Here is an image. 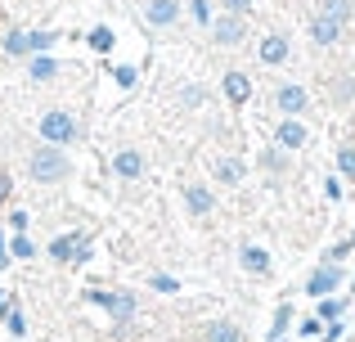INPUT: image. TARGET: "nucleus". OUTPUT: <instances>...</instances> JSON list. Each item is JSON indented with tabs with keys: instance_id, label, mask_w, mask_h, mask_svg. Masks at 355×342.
Masks as SVG:
<instances>
[{
	"instance_id": "nucleus-20",
	"label": "nucleus",
	"mask_w": 355,
	"mask_h": 342,
	"mask_svg": "<svg viewBox=\"0 0 355 342\" xmlns=\"http://www.w3.org/2000/svg\"><path fill=\"white\" fill-rule=\"evenodd\" d=\"M86 45H90L95 54H113V45H117V32H113L108 23H99V27H90V32H86Z\"/></svg>"
},
{
	"instance_id": "nucleus-41",
	"label": "nucleus",
	"mask_w": 355,
	"mask_h": 342,
	"mask_svg": "<svg viewBox=\"0 0 355 342\" xmlns=\"http://www.w3.org/2000/svg\"><path fill=\"white\" fill-rule=\"evenodd\" d=\"M14 307H18V302H14V298H9V293H5V289H0V320H5V316H9V311H14Z\"/></svg>"
},
{
	"instance_id": "nucleus-31",
	"label": "nucleus",
	"mask_w": 355,
	"mask_h": 342,
	"mask_svg": "<svg viewBox=\"0 0 355 342\" xmlns=\"http://www.w3.org/2000/svg\"><path fill=\"white\" fill-rule=\"evenodd\" d=\"M5 329H9V338H27V316L14 307V311L5 316Z\"/></svg>"
},
{
	"instance_id": "nucleus-42",
	"label": "nucleus",
	"mask_w": 355,
	"mask_h": 342,
	"mask_svg": "<svg viewBox=\"0 0 355 342\" xmlns=\"http://www.w3.org/2000/svg\"><path fill=\"white\" fill-rule=\"evenodd\" d=\"M351 293H355V280H351Z\"/></svg>"
},
{
	"instance_id": "nucleus-24",
	"label": "nucleus",
	"mask_w": 355,
	"mask_h": 342,
	"mask_svg": "<svg viewBox=\"0 0 355 342\" xmlns=\"http://www.w3.org/2000/svg\"><path fill=\"white\" fill-rule=\"evenodd\" d=\"M189 18L198 27H211V18H216V0H189Z\"/></svg>"
},
{
	"instance_id": "nucleus-34",
	"label": "nucleus",
	"mask_w": 355,
	"mask_h": 342,
	"mask_svg": "<svg viewBox=\"0 0 355 342\" xmlns=\"http://www.w3.org/2000/svg\"><path fill=\"white\" fill-rule=\"evenodd\" d=\"M9 230H14V234H27V230H32V216H27V212H9Z\"/></svg>"
},
{
	"instance_id": "nucleus-28",
	"label": "nucleus",
	"mask_w": 355,
	"mask_h": 342,
	"mask_svg": "<svg viewBox=\"0 0 355 342\" xmlns=\"http://www.w3.org/2000/svg\"><path fill=\"white\" fill-rule=\"evenodd\" d=\"M342 311H347V298H333V293H329V298H320V311H315V316H320V320H338Z\"/></svg>"
},
{
	"instance_id": "nucleus-36",
	"label": "nucleus",
	"mask_w": 355,
	"mask_h": 342,
	"mask_svg": "<svg viewBox=\"0 0 355 342\" xmlns=\"http://www.w3.org/2000/svg\"><path fill=\"white\" fill-rule=\"evenodd\" d=\"M9 194H14V176H9V171H0V207L9 203Z\"/></svg>"
},
{
	"instance_id": "nucleus-7",
	"label": "nucleus",
	"mask_w": 355,
	"mask_h": 342,
	"mask_svg": "<svg viewBox=\"0 0 355 342\" xmlns=\"http://www.w3.org/2000/svg\"><path fill=\"white\" fill-rule=\"evenodd\" d=\"M306 32H311V45H320V50H333V45L347 36V23H338V18L324 14V9H315V14L306 18Z\"/></svg>"
},
{
	"instance_id": "nucleus-4",
	"label": "nucleus",
	"mask_w": 355,
	"mask_h": 342,
	"mask_svg": "<svg viewBox=\"0 0 355 342\" xmlns=\"http://www.w3.org/2000/svg\"><path fill=\"white\" fill-rule=\"evenodd\" d=\"M86 302H95V307L104 311L113 325H117V320H135L139 316V298L130 289H90Z\"/></svg>"
},
{
	"instance_id": "nucleus-33",
	"label": "nucleus",
	"mask_w": 355,
	"mask_h": 342,
	"mask_svg": "<svg viewBox=\"0 0 355 342\" xmlns=\"http://www.w3.org/2000/svg\"><path fill=\"white\" fill-rule=\"evenodd\" d=\"M216 5L225 9V14H243V18H248V14H252V5H257V0H216Z\"/></svg>"
},
{
	"instance_id": "nucleus-1",
	"label": "nucleus",
	"mask_w": 355,
	"mask_h": 342,
	"mask_svg": "<svg viewBox=\"0 0 355 342\" xmlns=\"http://www.w3.org/2000/svg\"><path fill=\"white\" fill-rule=\"evenodd\" d=\"M27 176H32L36 185H63V180H72V158H68V149L41 140L32 153H27Z\"/></svg>"
},
{
	"instance_id": "nucleus-19",
	"label": "nucleus",
	"mask_w": 355,
	"mask_h": 342,
	"mask_svg": "<svg viewBox=\"0 0 355 342\" xmlns=\"http://www.w3.org/2000/svg\"><path fill=\"white\" fill-rule=\"evenodd\" d=\"M0 50H5V59H27V54H32L27 32H23V27H9V32L0 36Z\"/></svg>"
},
{
	"instance_id": "nucleus-27",
	"label": "nucleus",
	"mask_w": 355,
	"mask_h": 342,
	"mask_svg": "<svg viewBox=\"0 0 355 342\" xmlns=\"http://www.w3.org/2000/svg\"><path fill=\"white\" fill-rule=\"evenodd\" d=\"M9 257H18V262H32V257H36V243H32L27 234H14V239H9Z\"/></svg>"
},
{
	"instance_id": "nucleus-5",
	"label": "nucleus",
	"mask_w": 355,
	"mask_h": 342,
	"mask_svg": "<svg viewBox=\"0 0 355 342\" xmlns=\"http://www.w3.org/2000/svg\"><path fill=\"white\" fill-rule=\"evenodd\" d=\"M275 113L306 117V113H311V90H306L302 81H279V86H275Z\"/></svg>"
},
{
	"instance_id": "nucleus-30",
	"label": "nucleus",
	"mask_w": 355,
	"mask_h": 342,
	"mask_svg": "<svg viewBox=\"0 0 355 342\" xmlns=\"http://www.w3.org/2000/svg\"><path fill=\"white\" fill-rule=\"evenodd\" d=\"M338 171L347 176V180H355V144H342L338 149Z\"/></svg>"
},
{
	"instance_id": "nucleus-11",
	"label": "nucleus",
	"mask_w": 355,
	"mask_h": 342,
	"mask_svg": "<svg viewBox=\"0 0 355 342\" xmlns=\"http://www.w3.org/2000/svg\"><path fill=\"white\" fill-rule=\"evenodd\" d=\"M108 171H113L117 180H126V185H130V180H139V176L148 171V158H144L139 149H117L113 158H108Z\"/></svg>"
},
{
	"instance_id": "nucleus-40",
	"label": "nucleus",
	"mask_w": 355,
	"mask_h": 342,
	"mask_svg": "<svg viewBox=\"0 0 355 342\" xmlns=\"http://www.w3.org/2000/svg\"><path fill=\"white\" fill-rule=\"evenodd\" d=\"M9 262H14V257H9V239H5V230H0V271H5Z\"/></svg>"
},
{
	"instance_id": "nucleus-15",
	"label": "nucleus",
	"mask_w": 355,
	"mask_h": 342,
	"mask_svg": "<svg viewBox=\"0 0 355 342\" xmlns=\"http://www.w3.org/2000/svg\"><path fill=\"white\" fill-rule=\"evenodd\" d=\"M220 90H225V99L234 108H243L252 99V77H248V72H239V68H230L225 77H220Z\"/></svg>"
},
{
	"instance_id": "nucleus-13",
	"label": "nucleus",
	"mask_w": 355,
	"mask_h": 342,
	"mask_svg": "<svg viewBox=\"0 0 355 342\" xmlns=\"http://www.w3.org/2000/svg\"><path fill=\"white\" fill-rule=\"evenodd\" d=\"M275 144H279V149H288V153H297V149H306V144H311V131H306L302 117H279Z\"/></svg>"
},
{
	"instance_id": "nucleus-25",
	"label": "nucleus",
	"mask_w": 355,
	"mask_h": 342,
	"mask_svg": "<svg viewBox=\"0 0 355 342\" xmlns=\"http://www.w3.org/2000/svg\"><path fill=\"white\" fill-rule=\"evenodd\" d=\"M320 9H324V14H333L338 23H347V27H351V18H355V5H351V0H320Z\"/></svg>"
},
{
	"instance_id": "nucleus-39",
	"label": "nucleus",
	"mask_w": 355,
	"mask_h": 342,
	"mask_svg": "<svg viewBox=\"0 0 355 342\" xmlns=\"http://www.w3.org/2000/svg\"><path fill=\"white\" fill-rule=\"evenodd\" d=\"M324 194H329V198H333V203H338V198H342V180H338V176H329V180H324Z\"/></svg>"
},
{
	"instance_id": "nucleus-38",
	"label": "nucleus",
	"mask_w": 355,
	"mask_h": 342,
	"mask_svg": "<svg viewBox=\"0 0 355 342\" xmlns=\"http://www.w3.org/2000/svg\"><path fill=\"white\" fill-rule=\"evenodd\" d=\"M342 329H347L342 320H329V325H324V342H338V338H342Z\"/></svg>"
},
{
	"instance_id": "nucleus-26",
	"label": "nucleus",
	"mask_w": 355,
	"mask_h": 342,
	"mask_svg": "<svg viewBox=\"0 0 355 342\" xmlns=\"http://www.w3.org/2000/svg\"><path fill=\"white\" fill-rule=\"evenodd\" d=\"M288 325H293V307L288 302H279V311H275V325H270V342H279L288 334Z\"/></svg>"
},
{
	"instance_id": "nucleus-9",
	"label": "nucleus",
	"mask_w": 355,
	"mask_h": 342,
	"mask_svg": "<svg viewBox=\"0 0 355 342\" xmlns=\"http://www.w3.org/2000/svg\"><path fill=\"white\" fill-rule=\"evenodd\" d=\"M342 280H347V275H342V262H320L311 271V280H306V293L320 302V298H329V293H338Z\"/></svg>"
},
{
	"instance_id": "nucleus-8",
	"label": "nucleus",
	"mask_w": 355,
	"mask_h": 342,
	"mask_svg": "<svg viewBox=\"0 0 355 342\" xmlns=\"http://www.w3.org/2000/svg\"><path fill=\"white\" fill-rule=\"evenodd\" d=\"M184 14L180 0H144L139 5V18H144V27H153V32H166V27H175Z\"/></svg>"
},
{
	"instance_id": "nucleus-29",
	"label": "nucleus",
	"mask_w": 355,
	"mask_h": 342,
	"mask_svg": "<svg viewBox=\"0 0 355 342\" xmlns=\"http://www.w3.org/2000/svg\"><path fill=\"white\" fill-rule=\"evenodd\" d=\"M148 289H153V293H180V280L157 271V275H148Z\"/></svg>"
},
{
	"instance_id": "nucleus-14",
	"label": "nucleus",
	"mask_w": 355,
	"mask_h": 342,
	"mask_svg": "<svg viewBox=\"0 0 355 342\" xmlns=\"http://www.w3.org/2000/svg\"><path fill=\"white\" fill-rule=\"evenodd\" d=\"M63 63L54 59V54H27V81L32 86H50V81H59Z\"/></svg>"
},
{
	"instance_id": "nucleus-10",
	"label": "nucleus",
	"mask_w": 355,
	"mask_h": 342,
	"mask_svg": "<svg viewBox=\"0 0 355 342\" xmlns=\"http://www.w3.org/2000/svg\"><path fill=\"white\" fill-rule=\"evenodd\" d=\"M180 198H184V212H189V216H198V221H207L211 212H216V194H211V185L189 180L180 189Z\"/></svg>"
},
{
	"instance_id": "nucleus-18",
	"label": "nucleus",
	"mask_w": 355,
	"mask_h": 342,
	"mask_svg": "<svg viewBox=\"0 0 355 342\" xmlns=\"http://www.w3.org/2000/svg\"><path fill=\"white\" fill-rule=\"evenodd\" d=\"M202 342H243V329L234 320H207L202 325Z\"/></svg>"
},
{
	"instance_id": "nucleus-23",
	"label": "nucleus",
	"mask_w": 355,
	"mask_h": 342,
	"mask_svg": "<svg viewBox=\"0 0 355 342\" xmlns=\"http://www.w3.org/2000/svg\"><path fill=\"white\" fill-rule=\"evenodd\" d=\"M113 81H117V90H135L139 86V68L135 63H113Z\"/></svg>"
},
{
	"instance_id": "nucleus-6",
	"label": "nucleus",
	"mask_w": 355,
	"mask_h": 342,
	"mask_svg": "<svg viewBox=\"0 0 355 342\" xmlns=\"http://www.w3.org/2000/svg\"><path fill=\"white\" fill-rule=\"evenodd\" d=\"M207 32H211V41H216L220 50H234V45L248 41V18H243V14H225V9H220V14L211 18Z\"/></svg>"
},
{
	"instance_id": "nucleus-21",
	"label": "nucleus",
	"mask_w": 355,
	"mask_h": 342,
	"mask_svg": "<svg viewBox=\"0 0 355 342\" xmlns=\"http://www.w3.org/2000/svg\"><path fill=\"white\" fill-rule=\"evenodd\" d=\"M261 167H266L270 176H288V149H279V144H270V149H261Z\"/></svg>"
},
{
	"instance_id": "nucleus-37",
	"label": "nucleus",
	"mask_w": 355,
	"mask_h": 342,
	"mask_svg": "<svg viewBox=\"0 0 355 342\" xmlns=\"http://www.w3.org/2000/svg\"><path fill=\"white\" fill-rule=\"evenodd\" d=\"M347 253H351V239H347V243H333L329 253H324V262H342V257H347Z\"/></svg>"
},
{
	"instance_id": "nucleus-16",
	"label": "nucleus",
	"mask_w": 355,
	"mask_h": 342,
	"mask_svg": "<svg viewBox=\"0 0 355 342\" xmlns=\"http://www.w3.org/2000/svg\"><path fill=\"white\" fill-rule=\"evenodd\" d=\"M239 266L248 275H270V266H275V262H270V253L261 243H243L239 248Z\"/></svg>"
},
{
	"instance_id": "nucleus-2",
	"label": "nucleus",
	"mask_w": 355,
	"mask_h": 342,
	"mask_svg": "<svg viewBox=\"0 0 355 342\" xmlns=\"http://www.w3.org/2000/svg\"><path fill=\"white\" fill-rule=\"evenodd\" d=\"M36 135H41L45 144H59V149H72V144L86 135V126L77 122V113H68V108H45L41 122H36Z\"/></svg>"
},
{
	"instance_id": "nucleus-17",
	"label": "nucleus",
	"mask_w": 355,
	"mask_h": 342,
	"mask_svg": "<svg viewBox=\"0 0 355 342\" xmlns=\"http://www.w3.org/2000/svg\"><path fill=\"white\" fill-rule=\"evenodd\" d=\"M243 176H248V162H243V158H234V153L216 158V180L225 185V189H234V185H243Z\"/></svg>"
},
{
	"instance_id": "nucleus-32",
	"label": "nucleus",
	"mask_w": 355,
	"mask_h": 342,
	"mask_svg": "<svg viewBox=\"0 0 355 342\" xmlns=\"http://www.w3.org/2000/svg\"><path fill=\"white\" fill-rule=\"evenodd\" d=\"M180 104L184 108H202V104H207V90H202V86H184L180 90Z\"/></svg>"
},
{
	"instance_id": "nucleus-22",
	"label": "nucleus",
	"mask_w": 355,
	"mask_h": 342,
	"mask_svg": "<svg viewBox=\"0 0 355 342\" xmlns=\"http://www.w3.org/2000/svg\"><path fill=\"white\" fill-rule=\"evenodd\" d=\"M27 45H32V54H50L54 45H59V32H50V27H32V32H27Z\"/></svg>"
},
{
	"instance_id": "nucleus-35",
	"label": "nucleus",
	"mask_w": 355,
	"mask_h": 342,
	"mask_svg": "<svg viewBox=\"0 0 355 342\" xmlns=\"http://www.w3.org/2000/svg\"><path fill=\"white\" fill-rule=\"evenodd\" d=\"M297 334H302V338H320V334H324V320H320V316L302 320V329H297Z\"/></svg>"
},
{
	"instance_id": "nucleus-12",
	"label": "nucleus",
	"mask_w": 355,
	"mask_h": 342,
	"mask_svg": "<svg viewBox=\"0 0 355 342\" xmlns=\"http://www.w3.org/2000/svg\"><path fill=\"white\" fill-rule=\"evenodd\" d=\"M257 59L266 63V68H284V63L293 59V41H288L284 32H270V36H261V45H257Z\"/></svg>"
},
{
	"instance_id": "nucleus-3",
	"label": "nucleus",
	"mask_w": 355,
	"mask_h": 342,
	"mask_svg": "<svg viewBox=\"0 0 355 342\" xmlns=\"http://www.w3.org/2000/svg\"><path fill=\"white\" fill-rule=\"evenodd\" d=\"M50 262H59V266H86L90 262V234L86 230H63V234H54L50 239Z\"/></svg>"
}]
</instances>
